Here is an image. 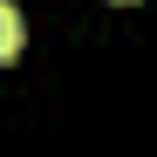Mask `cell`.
Listing matches in <instances>:
<instances>
[{
	"label": "cell",
	"instance_id": "1",
	"mask_svg": "<svg viewBox=\"0 0 157 157\" xmlns=\"http://www.w3.org/2000/svg\"><path fill=\"white\" fill-rule=\"evenodd\" d=\"M21 48H28V21L14 14V0H0V62H14Z\"/></svg>",
	"mask_w": 157,
	"mask_h": 157
}]
</instances>
